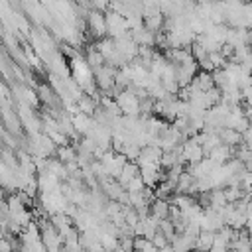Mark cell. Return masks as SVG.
Returning a JSON list of instances; mask_svg holds the SVG:
<instances>
[{
    "mask_svg": "<svg viewBox=\"0 0 252 252\" xmlns=\"http://www.w3.org/2000/svg\"><path fill=\"white\" fill-rule=\"evenodd\" d=\"M20 252H49V248L43 244V240H37L33 244H22L20 242Z\"/></svg>",
    "mask_w": 252,
    "mask_h": 252,
    "instance_id": "obj_19",
    "label": "cell"
},
{
    "mask_svg": "<svg viewBox=\"0 0 252 252\" xmlns=\"http://www.w3.org/2000/svg\"><path fill=\"white\" fill-rule=\"evenodd\" d=\"M244 2H248V0H244Z\"/></svg>",
    "mask_w": 252,
    "mask_h": 252,
    "instance_id": "obj_25",
    "label": "cell"
},
{
    "mask_svg": "<svg viewBox=\"0 0 252 252\" xmlns=\"http://www.w3.org/2000/svg\"><path fill=\"white\" fill-rule=\"evenodd\" d=\"M87 30L94 39L106 37L108 35V28H106V14L98 12V10H91L87 14Z\"/></svg>",
    "mask_w": 252,
    "mask_h": 252,
    "instance_id": "obj_4",
    "label": "cell"
},
{
    "mask_svg": "<svg viewBox=\"0 0 252 252\" xmlns=\"http://www.w3.org/2000/svg\"><path fill=\"white\" fill-rule=\"evenodd\" d=\"M230 252H238V250H230Z\"/></svg>",
    "mask_w": 252,
    "mask_h": 252,
    "instance_id": "obj_24",
    "label": "cell"
},
{
    "mask_svg": "<svg viewBox=\"0 0 252 252\" xmlns=\"http://www.w3.org/2000/svg\"><path fill=\"white\" fill-rule=\"evenodd\" d=\"M87 252H106V250L102 248V244H100V242H94V244H93V246H91Z\"/></svg>",
    "mask_w": 252,
    "mask_h": 252,
    "instance_id": "obj_22",
    "label": "cell"
},
{
    "mask_svg": "<svg viewBox=\"0 0 252 252\" xmlns=\"http://www.w3.org/2000/svg\"><path fill=\"white\" fill-rule=\"evenodd\" d=\"M209 158L213 161H217V163H226V161H230L234 158V148H230L226 144H219L217 148H213L209 152Z\"/></svg>",
    "mask_w": 252,
    "mask_h": 252,
    "instance_id": "obj_8",
    "label": "cell"
},
{
    "mask_svg": "<svg viewBox=\"0 0 252 252\" xmlns=\"http://www.w3.org/2000/svg\"><path fill=\"white\" fill-rule=\"evenodd\" d=\"M209 252H230V248H228V246H219V244H215Z\"/></svg>",
    "mask_w": 252,
    "mask_h": 252,
    "instance_id": "obj_23",
    "label": "cell"
},
{
    "mask_svg": "<svg viewBox=\"0 0 252 252\" xmlns=\"http://www.w3.org/2000/svg\"><path fill=\"white\" fill-rule=\"evenodd\" d=\"M169 207L171 203L167 199H156L152 205H150V211L152 215H156L158 219H169Z\"/></svg>",
    "mask_w": 252,
    "mask_h": 252,
    "instance_id": "obj_13",
    "label": "cell"
},
{
    "mask_svg": "<svg viewBox=\"0 0 252 252\" xmlns=\"http://www.w3.org/2000/svg\"><path fill=\"white\" fill-rule=\"evenodd\" d=\"M215 246V232L213 230H201V234L195 240V250H211Z\"/></svg>",
    "mask_w": 252,
    "mask_h": 252,
    "instance_id": "obj_12",
    "label": "cell"
},
{
    "mask_svg": "<svg viewBox=\"0 0 252 252\" xmlns=\"http://www.w3.org/2000/svg\"><path fill=\"white\" fill-rule=\"evenodd\" d=\"M100 244H102V248H104L106 252H112V250L120 244V238H118L116 234H112V232L100 230Z\"/></svg>",
    "mask_w": 252,
    "mask_h": 252,
    "instance_id": "obj_15",
    "label": "cell"
},
{
    "mask_svg": "<svg viewBox=\"0 0 252 252\" xmlns=\"http://www.w3.org/2000/svg\"><path fill=\"white\" fill-rule=\"evenodd\" d=\"M136 175H140V165H138L136 161H128V163L122 167V173H120L118 181L126 187V185H128V181H130V179H134Z\"/></svg>",
    "mask_w": 252,
    "mask_h": 252,
    "instance_id": "obj_14",
    "label": "cell"
},
{
    "mask_svg": "<svg viewBox=\"0 0 252 252\" xmlns=\"http://www.w3.org/2000/svg\"><path fill=\"white\" fill-rule=\"evenodd\" d=\"M94 83H96L98 91H102L104 94L110 93V91L112 93H120L116 89V69L112 65H108V63H104L102 67L94 69Z\"/></svg>",
    "mask_w": 252,
    "mask_h": 252,
    "instance_id": "obj_2",
    "label": "cell"
},
{
    "mask_svg": "<svg viewBox=\"0 0 252 252\" xmlns=\"http://www.w3.org/2000/svg\"><path fill=\"white\" fill-rule=\"evenodd\" d=\"M57 158L63 161V163H67V161H75L77 158H79V154H77V148H73V146H59L57 148Z\"/></svg>",
    "mask_w": 252,
    "mask_h": 252,
    "instance_id": "obj_16",
    "label": "cell"
},
{
    "mask_svg": "<svg viewBox=\"0 0 252 252\" xmlns=\"http://www.w3.org/2000/svg\"><path fill=\"white\" fill-rule=\"evenodd\" d=\"M114 98H116V102H118V106H120V110H122L124 116H140L142 98L136 94V91H134L132 87H128V89H124V91H120V93H116Z\"/></svg>",
    "mask_w": 252,
    "mask_h": 252,
    "instance_id": "obj_1",
    "label": "cell"
},
{
    "mask_svg": "<svg viewBox=\"0 0 252 252\" xmlns=\"http://www.w3.org/2000/svg\"><path fill=\"white\" fill-rule=\"evenodd\" d=\"M207 154H205V148L195 140V138H191V140H185L183 144H181V158H183V161L185 163H197V161H201L203 158H205Z\"/></svg>",
    "mask_w": 252,
    "mask_h": 252,
    "instance_id": "obj_5",
    "label": "cell"
},
{
    "mask_svg": "<svg viewBox=\"0 0 252 252\" xmlns=\"http://www.w3.org/2000/svg\"><path fill=\"white\" fill-rule=\"evenodd\" d=\"M219 134H220L222 144H226V146H230V148H236V146H240V144L244 142V136H242L238 130H234V128H222Z\"/></svg>",
    "mask_w": 252,
    "mask_h": 252,
    "instance_id": "obj_10",
    "label": "cell"
},
{
    "mask_svg": "<svg viewBox=\"0 0 252 252\" xmlns=\"http://www.w3.org/2000/svg\"><path fill=\"white\" fill-rule=\"evenodd\" d=\"M85 59H87V63H89L93 69H98V67H102V65L106 63V57H104L94 45H91V47L85 51Z\"/></svg>",
    "mask_w": 252,
    "mask_h": 252,
    "instance_id": "obj_11",
    "label": "cell"
},
{
    "mask_svg": "<svg viewBox=\"0 0 252 252\" xmlns=\"http://www.w3.org/2000/svg\"><path fill=\"white\" fill-rule=\"evenodd\" d=\"M106 28H108V37H112V39H118V37L130 33L128 18L120 12H116V10L106 12Z\"/></svg>",
    "mask_w": 252,
    "mask_h": 252,
    "instance_id": "obj_3",
    "label": "cell"
},
{
    "mask_svg": "<svg viewBox=\"0 0 252 252\" xmlns=\"http://www.w3.org/2000/svg\"><path fill=\"white\" fill-rule=\"evenodd\" d=\"M144 187H146V183H144L142 175H136L134 179H130V181H128L126 191H144Z\"/></svg>",
    "mask_w": 252,
    "mask_h": 252,
    "instance_id": "obj_20",
    "label": "cell"
},
{
    "mask_svg": "<svg viewBox=\"0 0 252 252\" xmlns=\"http://www.w3.org/2000/svg\"><path fill=\"white\" fill-rule=\"evenodd\" d=\"M114 41H116V49H118V53H120L128 63H132V61L138 57V49H140V45L134 41L132 33L122 35V37H118V39H114Z\"/></svg>",
    "mask_w": 252,
    "mask_h": 252,
    "instance_id": "obj_6",
    "label": "cell"
},
{
    "mask_svg": "<svg viewBox=\"0 0 252 252\" xmlns=\"http://www.w3.org/2000/svg\"><path fill=\"white\" fill-rule=\"evenodd\" d=\"M152 240H154V244H156L159 250H161L163 246H167V244H169V240H167V236H165L163 232H158V234H156Z\"/></svg>",
    "mask_w": 252,
    "mask_h": 252,
    "instance_id": "obj_21",
    "label": "cell"
},
{
    "mask_svg": "<svg viewBox=\"0 0 252 252\" xmlns=\"http://www.w3.org/2000/svg\"><path fill=\"white\" fill-rule=\"evenodd\" d=\"M37 94H39V100L45 102L47 106H53V104H55V96H53V91H51L49 87L39 85V87H37Z\"/></svg>",
    "mask_w": 252,
    "mask_h": 252,
    "instance_id": "obj_18",
    "label": "cell"
},
{
    "mask_svg": "<svg viewBox=\"0 0 252 252\" xmlns=\"http://www.w3.org/2000/svg\"><path fill=\"white\" fill-rule=\"evenodd\" d=\"M37 185H39V193L57 191L61 187V179L49 169H43V171H37Z\"/></svg>",
    "mask_w": 252,
    "mask_h": 252,
    "instance_id": "obj_7",
    "label": "cell"
},
{
    "mask_svg": "<svg viewBox=\"0 0 252 252\" xmlns=\"http://www.w3.org/2000/svg\"><path fill=\"white\" fill-rule=\"evenodd\" d=\"M159 232H163V234L167 236V240L171 242V240H173V236L177 234L173 220H171V219H161V220H159Z\"/></svg>",
    "mask_w": 252,
    "mask_h": 252,
    "instance_id": "obj_17",
    "label": "cell"
},
{
    "mask_svg": "<svg viewBox=\"0 0 252 252\" xmlns=\"http://www.w3.org/2000/svg\"><path fill=\"white\" fill-rule=\"evenodd\" d=\"M98 106H100V104H98V98L93 96V94H83V96L77 100L79 112H85V114H89V116H94V112H96Z\"/></svg>",
    "mask_w": 252,
    "mask_h": 252,
    "instance_id": "obj_9",
    "label": "cell"
}]
</instances>
